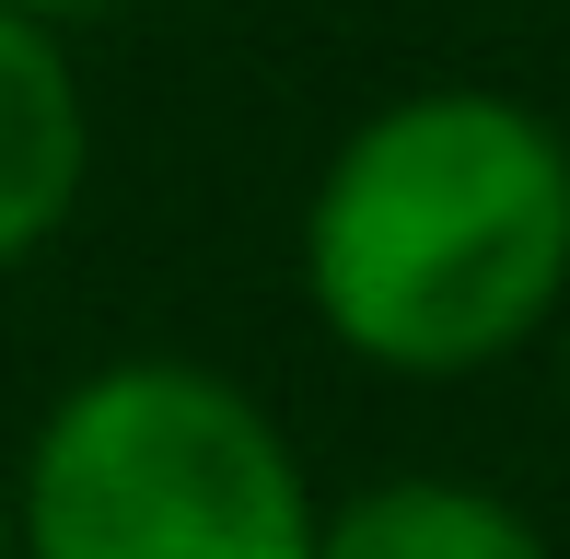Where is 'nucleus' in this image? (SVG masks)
Returning a JSON list of instances; mask_svg holds the SVG:
<instances>
[{
	"mask_svg": "<svg viewBox=\"0 0 570 559\" xmlns=\"http://www.w3.org/2000/svg\"><path fill=\"white\" fill-rule=\"evenodd\" d=\"M303 315L384 385H465L570 303V140L489 82H420L326 151L292 222Z\"/></svg>",
	"mask_w": 570,
	"mask_h": 559,
	"instance_id": "obj_1",
	"label": "nucleus"
},
{
	"mask_svg": "<svg viewBox=\"0 0 570 559\" xmlns=\"http://www.w3.org/2000/svg\"><path fill=\"white\" fill-rule=\"evenodd\" d=\"M0 501L12 559H315V478L292 431L187 350L70 373Z\"/></svg>",
	"mask_w": 570,
	"mask_h": 559,
	"instance_id": "obj_2",
	"label": "nucleus"
},
{
	"mask_svg": "<svg viewBox=\"0 0 570 559\" xmlns=\"http://www.w3.org/2000/svg\"><path fill=\"white\" fill-rule=\"evenodd\" d=\"M82 187H94V106L70 36L0 12V280L70 234Z\"/></svg>",
	"mask_w": 570,
	"mask_h": 559,
	"instance_id": "obj_3",
	"label": "nucleus"
},
{
	"mask_svg": "<svg viewBox=\"0 0 570 559\" xmlns=\"http://www.w3.org/2000/svg\"><path fill=\"white\" fill-rule=\"evenodd\" d=\"M315 559H559L548 524L478 478H361L350 501H315Z\"/></svg>",
	"mask_w": 570,
	"mask_h": 559,
	"instance_id": "obj_4",
	"label": "nucleus"
},
{
	"mask_svg": "<svg viewBox=\"0 0 570 559\" xmlns=\"http://www.w3.org/2000/svg\"><path fill=\"white\" fill-rule=\"evenodd\" d=\"M0 12H23V23H47V36H70V23H106L117 0H0Z\"/></svg>",
	"mask_w": 570,
	"mask_h": 559,
	"instance_id": "obj_5",
	"label": "nucleus"
},
{
	"mask_svg": "<svg viewBox=\"0 0 570 559\" xmlns=\"http://www.w3.org/2000/svg\"><path fill=\"white\" fill-rule=\"evenodd\" d=\"M548 339H559V409H570V303H559V326H548Z\"/></svg>",
	"mask_w": 570,
	"mask_h": 559,
	"instance_id": "obj_6",
	"label": "nucleus"
},
{
	"mask_svg": "<svg viewBox=\"0 0 570 559\" xmlns=\"http://www.w3.org/2000/svg\"><path fill=\"white\" fill-rule=\"evenodd\" d=\"M0 559H12V501H0Z\"/></svg>",
	"mask_w": 570,
	"mask_h": 559,
	"instance_id": "obj_7",
	"label": "nucleus"
},
{
	"mask_svg": "<svg viewBox=\"0 0 570 559\" xmlns=\"http://www.w3.org/2000/svg\"><path fill=\"white\" fill-rule=\"evenodd\" d=\"M559 140H570V117H559Z\"/></svg>",
	"mask_w": 570,
	"mask_h": 559,
	"instance_id": "obj_8",
	"label": "nucleus"
}]
</instances>
